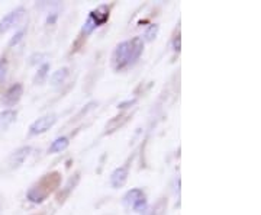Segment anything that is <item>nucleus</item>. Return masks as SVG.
I'll use <instances>...</instances> for the list:
<instances>
[{
	"label": "nucleus",
	"mask_w": 261,
	"mask_h": 215,
	"mask_svg": "<svg viewBox=\"0 0 261 215\" xmlns=\"http://www.w3.org/2000/svg\"><path fill=\"white\" fill-rule=\"evenodd\" d=\"M128 179V169L126 167H118L111 176V185L113 188H122Z\"/></svg>",
	"instance_id": "nucleus-9"
},
{
	"label": "nucleus",
	"mask_w": 261,
	"mask_h": 215,
	"mask_svg": "<svg viewBox=\"0 0 261 215\" xmlns=\"http://www.w3.org/2000/svg\"><path fill=\"white\" fill-rule=\"evenodd\" d=\"M29 153H31V147H29V146L21 147L19 150H16V152L11 156V159H9V165H11V167H12V169L19 167V166L25 162V159L29 156Z\"/></svg>",
	"instance_id": "nucleus-8"
},
{
	"label": "nucleus",
	"mask_w": 261,
	"mask_h": 215,
	"mask_svg": "<svg viewBox=\"0 0 261 215\" xmlns=\"http://www.w3.org/2000/svg\"><path fill=\"white\" fill-rule=\"evenodd\" d=\"M174 47L177 51L180 50V35H177V38L174 39Z\"/></svg>",
	"instance_id": "nucleus-17"
},
{
	"label": "nucleus",
	"mask_w": 261,
	"mask_h": 215,
	"mask_svg": "<svg viewBox=\"0 0 261 215\" xmlns=\"http://www.w3.org/2000/svg\"><path fill=\"white\" fill-rule=\"evenodd\" d=\"M24 34H25L24 31H19V32H18V34H16V35H15V37L11 39V42H9V47H13V45H16V44H18V42H19L21 39L24 38Z\"/></svg>",
	"instance_id": "nucleus-16"
},
{
	"label": "nucleus",
	"mask_w": 261,
	"mask_h": 215,
	"mask_svg": "<svg viewBox=\"0 0 261 215\" xmlns=\"http://www.w3.org/2000/svg\"><path fill=\"white\" fill-rule=\"evenodd\" d=\"M60 173L54 172L51 175H45L37 185H34L31 189L26 192V198L34 203L42 202L52 190L58 188L60 185Z\"/></svg>",
	"instance_id": "nucleus-2"
},
{
	"label": "nucleus",
	"mask_w": 261,
	"mask_h": 215,
	"mask_svg": "<svg viewBox=\"0 0 261 215\" xmlns=\"http://www.w3.org/2000/svg\"><path fill=\"white\" fill-rule=\"evenodd\" d=\"M16 118V112L12 109H6L3 112H0V128L9 127Z\"/></svg>",
	"instance_id": "nucleus-12"
},
{
	"label": "nucleus",
	"mask_w": 261,
	"mask_h": 215,
	"mask_svg": "<svg viewBox=\"0 0 261 215\" xmlns=\"http://www.w3.org/2000/svg\"><path fill=\"white\" fill-rule=\"evenodd\" d=\"M109 19V8L108 6H99L98 9L92 11L87 21L83 25V29H81V34L83 35H89L92 34L98 26L103 25L106 21Z\"/></svg>",
	"instance_id": "nucleus-3"
},
{
	"label": "nucleus",
	"mask_w": 261,
	"mask_h": 215,
	"mask_svg": "<svg viewBox=\"0 0 261 215\" xmlns=\"http://www.w3.org/2000/svg\"><path fill=\"white\" fill-rule=\"evenodd\" d=\"M67 76H68V68H67V67L54 71L52 76H51V85H52V86H60V85H62V83L65 82Z\"/></svg>",
	"instance_id": "nucleus-10"
},
{
	"label": "nucleus",
	"mask_w": 261,
	"mask_h": 215,
	"mask_svg": "<svg viewBox=\"0 0 261 215\" xmlns=\"http://www.w3.org/2000/svg\"><path fill=\"white\" fill-rule=\"evenodd\" d=\"M24 13H25V9L24 8H18V9H15L12 11L11 13H8L2 21H0V32H6L8 29H11L12 26H15L19 21H21V18L24 16Z\"/></svg>",
	"instance_id": "nucleus-6"
},
{
	"label": "nucleus",
	"mask_w": 261,
	"mask_h": 215,
	"mask_svg": "<svg viewBox=\"0 0 261 215\" xmlns=\"http://www.w3.org/2000/svg\"><path fill=\"white\" fill-rule=\"evenodd\" d=\"M157 32H158V25H155V24H154V25H151L148 29H147V32H145V35H144V37H145L147 41H151V39L155 38Z\"/></svg>",
	"instance_id": "nucleus-14"
},
{
	"label": "nucleus",
	"mask_w": 261,
	"mask_h": 215,
	"mask_svg": "<svg viewBox=\"0 0 261 215\" xmlns=\"http://www.w3.org/2000/svg\"><path fill=\"white\" fill-rule=\"evenodd\" d=\"M124 205L128 208H132L137 212H142L147 206L145 195L141 189H131L124 196Z\"/></svg>",
	"instance_id": "nucleus-4"
},
{
	"label": "nucleus",
	"mask_w": 261,
	"mask_h": 215,
	"mask_svg": "<svg viewBox=\"0 0 261 215\" xmlns=\"http://www.w3.org/2000/svg\"><path fill=\"white\" fill-rule=\"evenodd\" d=\"M22 95H24V86L21 83H15V85H12L11 88L6 90L5 98H3V103L6 106H13L15 103H18V102L21 101Z\"/></svg>",
	"instance_id": "nucleus-7"
},
{
	"label": "nucleus",
	"mask_w": 261,
	"mask_h": 215,
	"mask_svg": "<svg viewBox=\"0 0 261 215\" xmlns=\"http://www.w3.org/2000/svg\"><path fill=\"white\" fill-rule=\"evenodd\" d=\"M70 146V141L67 137H58L55 141H52L50 147V153H61Z\"/></svg>",
	"instance_id": "nucleus-11"
},
{
	"label": "nucleus",
	"mask_w": 261,
	"mask_h": 215,
	"mask_svg": "<svg viewBox=\"0 0 261 215\" xmlns=\"http://www.w3.org/2000/svg\"><path fill=\"white\" fill-rule=\"evenodd\" d=\"M48 70H50V64L45 63L41 68H39L37 77H35V82H39V83H41V82L47 77V75H48Z\"/></svg>",
	"instance_id": "nucleus-13"
},
{
	"label": "nucleus",
	"mask_w": 261,
	"mask_h": 215,
	"mask_svg": "<svg viewBox=\"0 0 261 215\" xmlns=\"http://www.w3.org/2000/svg\"><path fill=\"white\" fill-rule=\"evenodd\" d=\"M142 51H144V41L139 37L121 42L113 51V68L121 71V70H124L126 67L132 65L141 57Z\"/></svg>",
	"instance_id": "nucleus-1"
},
{
	"label": "nucleus",
	"mask_w": 261,
	"mask_h": 215,
	"mask_svg": "<svg viewBox=\"0 0 261 215\" xmlns=\"http://www.w3.org/2000/svg\"><path fill=\"white\" fill-rule=\"evenodd\" d=\"M57 122V115L48 114L38 118L37 121L31 125L29 128V134L31 135H38V134H42L45 131H48L51 127H54V124Z\"/></svg>",
	"instance_id": "nucleus-5"
},
{
	"label": "nucleus",
	"mask_w": 261,
	"mask_h": 215,
	"mask_svg": "<svg viewBox=\"0 0 261 215\" xmlns=\"http://www.w3.org/2000/svg\"><path fill=\"white\" fill-rule=\"evenodd\" d=\"M8 67H9L8 60H6V58H0V82L5 80L6 73H8Z\"/></svg>",
	"instance_id": "nucleus-15"
}]
</instances>
